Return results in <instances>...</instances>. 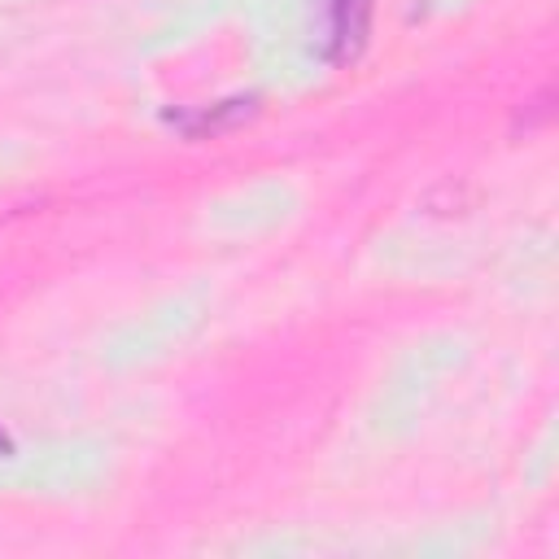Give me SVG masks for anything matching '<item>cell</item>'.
<instances>
[{"label": "cell", "mask_w": 559, "mask_h": 559, "mask_svg": "<svg viewBox=\"0 0 559 559\" xmlns=\"http://www.w3.org/2000/svg\"><path fill=\"white\" fill-rule=\"evenodd\" d=\"M367 22H371L367 0H328V35H323L328 61H336V66L354 61L367 44Z\"/></svg>", "instance_id": "obj_1"}, {"label": "cell", "mask_w": 559, "mask_h": 559, "mask_svg": "<svg viewBox=\"0 0 559 559\" xmlns=\"http://www.w3.org/2000/svg\"><path fill=\"white\" fill-rule=\"evenodd\" d=\"M249 114H253V100H218V105H210V109H197V114H166V118H170L183 135L201 140V135H218V131L245 122Z\"/></svg>", "instance_id": "obj_2"}, {"label": "cell", "mask_w": 559, "mask_h": 559, "mask_svg": "<svg viewBox=\"0 0 559 559\" xmlns=\"http://www.w3.org/2000/svg\"><path fill=\"white\" fill-rule=\"evenodd\" d=\"M0 450H9V437H4V432H0Z\"/></svg>", "instance_id": "obj_3"}]
</instances>
